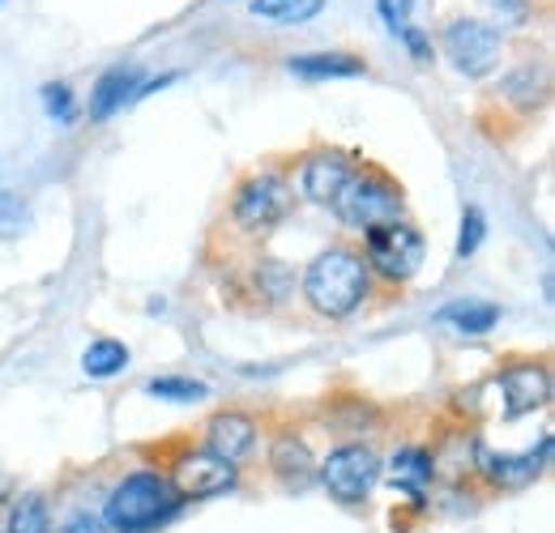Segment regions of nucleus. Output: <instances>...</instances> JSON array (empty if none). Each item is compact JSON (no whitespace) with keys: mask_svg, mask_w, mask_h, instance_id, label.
Returning <instances> with one entry per match:
<instances>
[{"mask_svg":"<svg viewBox=\"0 0 555 533\" xmlns=\"http://www.w3.org/2000/svg\"><path fill=\"white\" fill-rule=\"evenodd\" d=\"M180 512H184V499L163 469H133L107 491L99 517L112 533H158Z\"/></svg>","mask_w":555,"mask_h":533,"instance_id":"f03ea898","label":"nucleus"},{"mask_svg":"<svg viewBox=\"0 0 555 533\" xmlns=\"http://www.w3.org/2000/svg\"><path fill=\"white\" fill-rule=\"evenodd\" d=\"M411 4H415V0H376V13L385 17V26H389L393 35H402V30L411 26Z\"/></svg>","mask_w":555,"mask_h":533,"instance_id":"cd10ccee","label":"nucleus"},{"mask_svg":"<svg viewBox=\"0 0 555 533\" xmlns=\"http://www.w3.org/2000/svg\"><path fill=\"white\" fill-rule=\"evenodd\" d=\"M304 303L325 316V321H347L354 316L367 295H372V273L363 265V252L354 244H330L325 252H317L304 269Z\"/></svg>","mask_w":555,"mask_h":533,"instance_id":"f257e3e1","label":"nucleus"},{"mask_svg":"<svg viewBox=\"0 0 555 533\" xmlns=\"http://www.w3.org/2000/svg\"><path fill=\"white\" fill-rule=\"evenodd\" d=\"M266 469H270V478H274L286 495H304L308 486H317V453L291 427L274 431L270 453H266Z\"/></svg>","mask_w":555,"mask_h":533,"instance_id":"ddd939ff","label":"nucleus"},{"mask_svg":"<svg viewBox=\"0 0 555 533\" xmlns=\"http://www.w3.org/2000/svg\"><path fill=\"white\" fill-rule=\"evenodd\" d=\"M359 158L338 150V145H317L304 154L299 162V197L312 205H334L338 193L347 188V180L354 176Z\"/></svg>","mask_w":555,"mask_h":533,"instance_id":"f8f14e48","label":"nucleus"},{"mask_svg":"<svg viewBox=\"0 0 555 533\" xmlns=\"http://www.w3.org/2000/svg\"><path fill=\"white\" fill-rule=\"evenodd\" d=\"M380 478L389 482L393 495H402L406 504H423L431 482H436V469H431V453L427 444H398L389 461H380Z\"/></svg>","mask_w":555,"mask_h":533,"instance_id":"4468645a","label":"nucleus"},{"mask_svg":"<svg viewBox=\"0 0 555 533\" xmlns=\"http://www.w3.org/2000/svg\"><path fill=\"white\" fill-rule=\"evenodd\" d=\"M491 393L500 418H526L552 401V367L543 359H508L495 372Z\"/></svg>","mask_w":555,"mask_h":533,"instance_id":"6e6552de","label":"nucleus"},{"mask_svg":"<svg viewBox=\"0 0 555 533\" xmlns=\"http://www.w3.org/2000/svg\"><path fill=\"white\" fill-rule=\"evenodd\" d=\"M363 265L372 273V282H385V286H406L415 277L423 261H427V239L418 231L411 218L402 222H389L372 235H363Z\"/></svg>","mask_w":555,"mask_h":533,"instance_id":"423d86ee","label":"nucleus"},{"mask_svg":"<svg viewBox=\"0 0 555 533\" xmlns=\"http://www.w3.org/2000/svg\"><path fill=\"white\" fill-rule=\"evenodd\" d=\"M487 235V218L479 205H466V213H462V235H457V257L466 261V257H475L479 252V244H483Z\"/></svg>","mask_w":555,"mask_h":533,"instance_id":"393cba45","label":"nucleus"},{"mask_svg":"<svg viewBox=\"0 0 555 533\" xmlns=\"http://www.w3.org/2000/svg\"><path fill=\"white\" fill-rule=\"evenodd\" d=\"M398 39H402V43L411 48V56H415L418 65H427V61H431V43H427V35H423V30H415V26H406V30L398 35Z\"/></svg>","mask_w":555,"mask_h":533,"instance_id":"c756f323","label":"nucleus"},{"mask_svg":"<svg viewBox=\"0 0 555 533\" xmlns=\"http://www.w3.org/2000/svg\"><path fill=\"white\" fill-rule=\"evenodd\" d=\"M261 444V422L257 414L240 410V405H227V410H214L202 427V448H209L214 457L231 461V466L244 469V461L257 453Z\"/></svg>","mask_w":555,"mask_h":533,"instance_id":"9b49d317","label":"nucleus"},{"mask_svg":"<svg viewBox=\"0 0 555 533\" xmlns=\"http://www.w3.org/2000/svg\"><path fill=\"white\" fill-rule=\"evenodd\" d=\"M338 213V222L354 231V235H372L389 222H402L406 218V193L402 184L376 167V162H359L354 176L347 180V188L338 193V200L330 205Z\"/></svg>","mask_w":555,"mask_h":533,"instance_id":"7ed1b4c3","label":"nucleus"},{"mask_svg":"<svg viewBox=\"0 0 555 533\" xmlns=\"http://www.w3.org/2000/svg\"><path fill=\"white\" fill-rule=\"evenodd\" d=\"M43 112L56 120V125H65L69 129L73 120H77V99H73V90L65 81H52V86H43Z\"/></svg>","mask_w":555,"mask_h":533,"instance_id":"b1692460","label":"nucleus"},{"mask_svg":"<svg viewBox=\"0 0 555 533\" xmlns=\"http://www.w3.org/2000/svg\"><path fill=\"white\" fill-rule=\"evenodd\" d=\"M0 533H52V504L48 495L39 491H26L9 504V517H4V530Z\"/></svg>","mask_w":555,"mask_h":533,"instance_id":"6ab92c4d","label":"nucleus"},{"mask_svg":"<svg viewBox=\"0 0 555 533\" xmlns=\"http://www.w3.org/2000/svg\"><path fill=\"white\" fill-rule=\"evenodd\" d=\"M317 482L343 508H363L380 482V453L363 440H343L317 461Z\"/></svg>","mask_w":555,"mask_h":533,"instance_id":"39448f33","label":"nucleus"},{"mask_svg":"<svg viewBox=\"0 0 555 533\" xmlns=\"http://www.w3.org/2000/svg\"><path fill=\"white\" fill-rule=\"evenodd\" d=\"M286 68L304 81H334V77H367V61L350 56V52H308V56H291Z\"/></svg>","mask_w":555,"mask_h":533,"instance_id":"f3484780","label":"nucleus"},{"mask_svg":"<svg viewBox=\"0 0 555 533\" xmlns=\"http://www.w3.org/2000/svg\"><path fill=\"white\" fill-rule=\"evenodd\" d=\"M295 209V184L286 171L278 167H261L253 176H244L235 184V197H231V222L240 235L248 239H261L278 231L286 222V213Z\"/></svg>","mask_w":555,"mask_h":533,"instance_id":"20e7f679","label":"nucleus"},{"mask_svg":"<svg viewBox=\"0 0 555 533\" xmlns=\"http://www.w3.org/2000/svg\"><path fill=\"white\" fill-rule=\"evenodd\" d=\"M129 346L125 341H116V337H99V341H90L86 346V354H81V372L90 376V380H112V376H120L125 367H129Z\"/></svg>","mask_w":555,"mask_h":533,"instance_id":"aec40b11","label":"nucleus"},{"mask_svg":"<svg viewBox=\"0 0 555 533\" xmlns=\"http://www.w3.org/2000/svg\"><path fill=\"white\" fill-rule=\"evenodd\" d=\"M330 0H253V17H266L274 26H304L312 22Z\"/></svg>","mask_w":555,"mask_h":533,"instance_id":"412c9836","label":"nucleus"},{"mask_svg":"<svg viewBox=\"0 0 555 533\" xmlns=\"http://www.w3.org/2000/svg\"><path fill=\"white\" fill-rule=\"evenodd\" d=\"M440 321L453 325L462 337H483L500 325V308L495 303H479V299H462V303L440 308Z\"/></svg>","mask_w":555,"mask_h":533,"instance_id":"a211bd4d","label":"nucleus"},{"mask_svg":"<svg viewBox=\"0 0 555 533\" xmlns=\"http://www.w3.org/2000/svg\"><path fill=\"white\" fill-rule=\"evenodd\" d=\"M444 56L466 77H487V73H495L500 56H504V39H500V30L491 22L453 17L444 26Z\"/></svg>","mask_w":555,"mask_h":533,"instance_id":"9d476101","label":"nucleus"},{"mask_svg":"<svg viewBox=\"0 0 555 533\" xmlns=\"http://www.w3.org/2000/svg\"><path fill=\"white\" fill-rule=\"evenodd\" d=\"M253 290L266 299V303H282L291 290H295V277H291V269L274 261V257H261L257 265H253Z\"/></svg>","mask_w":555,"mask_h":533,"instance_id":"4be33fe9","label":"nucleus"},{"mask_svg":"<svg viewBox=\"0 0 555 533\" xmlns=\"http://www.w3.org/2000/svg\"><path fill=\"white\" fill-rule=\"evenodd\" d=\"M163 473L171 478V486L180 491L184 504L189 499H218V495L240 486V466L214 457L209 448H180L176 457H167Z\"/></svg>","mask_w":555,"mask_h":533,"instance_id":"1a4fd4ad","label":"nucleus"},{"mask_svg":"<svg viewBox=\"0 0 555 533\" xmlns=\"http://www.w3.org/2000/svg\"><path fill=\"white\" fill-rule=\"evenodd\" d=\"M0 4H4V0H0Z\"/></svg>","mask_w":555,"mask_h":533,"instance_id":"7c9ffc66","label":"nucleus"},{"mask_svg":"<svg viewBox=\"0 0 555 533\" xmlns=\"http://www.w3.org/2000/svg\"><path fill=\"white\" fill-rule=\"evenodd\" d=\"M552 99V77L543 65H521L504 77V103H513L521 116H534L543 103Z\"/></svg>","mask_w":555,"mask_h":533,"instance_id":"dca6fc26","label":"nucleus"},{"mask_svg":"<svg viewBox=\"0 0 555 533\" xmlns=\"http://www.w3.org/2000/svg\"><path fill=\"white\" fill-rule=\"evenodd\" d=\"M52 533H112L107 525H103V517L99 512H90V508H77V512H69L61 525Z\"/></svg>","mask_w":555,"mask_h":533,"instance_id":"bb28decb","label":"nucleus"},{"mask_svg":"<svg viewBox=\"0 0 555 533\" xmlns=\"http://www.w3.org/2000/svg\"><path fill=\"white\" fill-rule=\"evenodd\" d=\"M138 86H141V68L138 65H116L107 68L94 90H90V120H112L125 103L138 99Z\"/></svg>","mask_w":555,"mask_h":533,"instance_id":"2eb2a0df","label":"nucleus"},{"mask_svg":"<svg viewBox=\"0 0 555 533\" xmlns=\"http://www.w3.org/2000/svg\"><path fill=\"white\" fill-rule=\"evenodd\" d=\"M552 466V435H539V444L521 453H495L483 435H475V482L483 491H526Z\"/></svg>","mask_w":555,"mask_h":533,"instance_id":"0eeeda50","label":"nucleus"},{"mask_svg":"<svg viewBox=\"0 0 555 533\" xmlns=\"http://www.w3.org/2000/svg\"><path fill=\"white\" fill-rule=\"evenodd\" d=\"M145 393L158 401H180V405L209 398L206 385H202V380H189V376H154V380L145 385Z\"/></svg>","mask_w":555,"mask_h":533,"instance_id":"5701e85b","label":"nucleus"},{"mask_svg":"<svg viewBox=\"0 0 555 533\" xmlns=\"http://www.w3.org/2000/svg\"><path fill=\"white\" fill-rule=\"evenodd\" d=\"M487 4L504 26H526V17H530V0H487Z\"/></svg>","mask_w":555,"mask_h":533,"instance_id":"c85d7f7f","label":"nucleus"},{"mask_svg":"<svg viewBox=\"0 0 555 533\" xmlns=\"http://www.w3.org/2000/svg\"><path fill=\"white\" fill-rule=\"evenodd\" d=\"M22 226H26V205L13 197V193H4V188H0V239L17 235Z\"/></svg>","mask_w":555,"mask_h":533,"instance_id":"a878e982","label":"nucleus"}]
</instances>
